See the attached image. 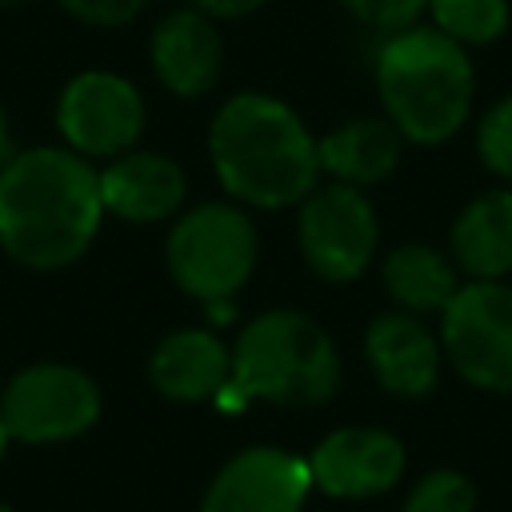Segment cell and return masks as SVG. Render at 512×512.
I'll use <instances>...</instances> for the list:
<instances>
[{"label":"cell","mask_w":512,"mask_h":512,"mask_svg":"<svg viewBox=\"0 0 512 512\" xmlns=\"http://www.w3.org/2000/svg\"><path fill=\"white\" fill-rule=\"evenodd\" d=\"M100 168L64 144L0 160V252L32 272L76 264L104 224Z\"/></svg>","instance_id":"obj_1"},{"label":"cell","mask_w":512,"mask_h":512,"mask_svg":"<svg viewBox=\"0 0 512 512\" xmlns=\"http://www.w3.org/2000/svg\"><path fill=\"white\" fill-rule=\"evenodd\" d=\"M208 156L224 192L252 208L300 204L320 176V140L268 92H236L208 128Z\"/></svg>","instance_id":"obj_2"},{"label":"cell","mask_w":512,"mask_h":512,"mask_svg":"<svg viewBox=\"0 0 512 512\" xmlns=\"http://www.w3.org/2000/svg\"><path fill=\"white\" fill-rule=\"evenodd\" d=\"M376 88L384 116L412 144H444L456 136L476 100L468 48L440 28L412 24L392 32L376 52Z\"/></svg>","instance_id":"obj_3"},{"label":"cell","mask_w":512,"mask_h":512,"mask_svg":"<svg viewBox=\"0 0 512 512\" xmlns=\"http://www.w3.org/2000/svg\"><path fill=\"white\" fill-rule=\"evenodd\" d=\"M340 388V352L332 336L296 308H272L248 320L232 344V380L216 396L220 408L268 400L312 408Z\"/></svg>","instance_id":"obj_4"},{"label":"cell","mask_w":512,"mask_h":512,"mask_svg":"<svg viewBox=\"0 0 512 512\" xmlns=\"http://www.w3.org/2000/svg\"><path fill=\"white\" fill-rule=\"evenodd\" d=\"M256 256H260L256 224L248 220L244 208L224 200H208L180 212L164 244V260L176 288L200 304L232 300L248 284Z\"/></svg>","instance_id":"obj_5"},{"label":"cell","mask_w":512,"mask_h":512,"mask_svg":"<svg viewBox=\"0 0 512 512\" xmlns=\"http://www.w3.org/2000/svg\"><path fill=\"white\" fill-rule=\"evenodd\" d=\"M0 420L20 444H64L100 420V388L76 364L40 360L4 384Z\"/></svg>","instance_id":"obj_6"},{"label":"cell","mask_w":512,"mask_h":512,"mask_svg":"<svg viewBox=\"0 0 512 512\" xmlns=\"http://www.w3.org/2000/svg\"><path fill=\"white\" fill-rule=\"evenodd\" d=\"M440 348L472 388L512 392V284H460L440 312Z\"/></svg>","instance_id":"obj_7"},{"label":"cell","mask_w":512,"mask_h":512,"mask_svg":"<svg viewBox=\"0 0 512 512\" xmlns=\"http://www.w3.org/2000/svg\"><path fill=\"white\" fill-rule=\"evenodd\" d=\"M144 116L140 88L108 68L76 72L56 96L60 140L84 160H116L132 152L144 132Z\"/></svg>","instance_id":"obj_8"},{"label":"cell","mask_w":512,"mask_h":512,"mask_svg":"<svg viewBox=\"0 0 512 512\" xmlns=\"http://www.w3.org/2000/svg\"><path fill=\"white\" fill-rule=\"evenodd\" d=\"M380 244L376 208L352 184H316L300 200V252L308 268L332 284L356 280Z\"/></svg>","instance_id":"obj_9"},{"label":"cell","mask_w":512,"mask_h":512,"mask_svg":"<svg viewBox=\"0 0 512 512\" xmlns=\"http://www.w3.org/2000/svg\"><path fill=\"white\" fill-rule=\"evenodd\" d=\"M312 488L304 456L256 444L220 464L204 488L200 512H304Z\"/></svg>","instance_id":"obj_10"},{"label":"cell","mask_w":512,"mask_h":512,"mask_svg":"<svg viewBox=\"0 0 512 512\" xmlns=\"http://www.w3.org/2000/svg\"><path fill=\"white\" fill-rule=\"evenodd\" d=\"M404 444L388 428L348 424L332 428L308 456L312 484L332 500H372L400 484L404 476Z\"/></svg>","instance_id":"obj_11"},{"label":"cell","mask_w":512,"mask_h":512,"mask_svg":"<svg viewBox=\"0 0 512 512\" xmlns=\"http://www.w3.org/2000/svg\"><path fill=\"white\" fill-rule=\"evenodd\" d=\"M148 60H152L156 80L172 96L196 100V96L212 92L224 72V40L216 32V20L208 12H200L196 4L168 12L152 28Z\"/></svg>","instance_id":"obj_12"},{"label":"cell","mask_w":512,"mask_h":512,"mask_svg":"<svg viewBox=\"0 0 512 512\" xmlns=\"http://www.w3.org/2000/svg\"><path fill=\"white\" fill-rule=\"evenodd\" d=\"M364 356L376 384L404 400L428 396L444 368L440 336H432L412 312H380L364 332Z\"/></svg>","instance_id":"obj_13"},{"label":"cell","mask_w":512,"mask_h":512,"mask_svg":"<svg viewBox=\"0 0 512 512\" xmlns=\"http://www.w3.org/2000/svg\"><path fill=\"white\" fill-rule=\"evenodd\" d=\"M104 212L128 224H160L180 212L188 196L184 168L164 152H124L100 168Z\"/></svg>","instance_id":"obj_14"},{"label":"cell","mask_w":512,"mask_h":512,"mask_svg":"<svg viewBox=\"0 0 512 512\" xmlns=\"http://www.w3.org/2000/svg\"><path fill=\"white\" fill-rule=\"evenodd\" d=\"M148 380L176 404L216 400L232 380V348L208 328L168 332L148 356Z\"/></svg>","instance_id":"obj_15"},{"label":"cell","mask_w":512,"mask_h":512,"mask_svg":"<svg viewBox=\"0 0 512 512\" xmlns=\"http://www.w3.org/2000/svg\"><path fill=\"white\" fill-rule=\"evenodd\" d=\"M452 260L472 280H504L512 272V188H488L460 208Z\"/></svg>","instance_id":"obj_16"},{"label":"cell","mask_w":512,"mask_h":512,"mask_svg":"<svg viewBox=\"0 0 512 512\" xmlns=\"http://www.w3.org/2000/svg\"><path fill=\"white\" fill-rule=\"evenodd\" d=\"M400 148H404V136L392 128L388 116L384 120L360 116L320 136V168L340 184L368 188L392 176V168L400 164Z\"/></svg>","instance_id":"obj_17"},{"label":"cell","mask_w":512,"mask_h":512,"mask_svg":"<svg viewBox=\"0 0 512 512\" xmlns=\"http://www.w3.org/2000/svg\"><path fill=\"white\" fill-rule=\"evenodd\" d=\"M384 288L400 312H444L460 292V268L432 244H400L384 256Z\"/></svg>","instance_id":"obj_18"},{"label":"cell","mask_w":512,"mask_h":512,"mask_svg":"<svg viewBox=\"0 0 512 512\" xmlns=\"http://www.w3.org/2000/svg\"><path fill=\"white\" fill-rule=\"evenodd\" d=\"M428 12H432V28H440L464 48L500 40L512 20L508 0H428Z\"/></svg>","instance_id":"obj_19"},{"label":"cell","mask_w":512,"mask_h":512,"mask_svg":"<svg viewBox=\"0 0 512 512\" xmlns=\"http://www.w3.org/2000/svg\"><path fill=\"white\" fill-rule=\"evenodd\" d=\"M400 512H476V484L456 468H432L412 484Z\"/></svg>","instance_id":"obj_20"},{"label":"cell","mask_w":512,"mask_h":512,"mask_svg":"<svg viewBox=\"0 0 512 512\" xmlns=\"http://www.w3.org/2000/svg\"><path fill=\"white\" fill-rule=\"evenodd\" d=\"M476 148H480V160L512 180V96L496 100L484 116H480V128H476Z\"/></svg>","instance_id":"obj_21"},{"label":"cell","mask_w":512,"mask_h":512,"mask_svg":"<svg viewBox=\"0 0 512 512\" xmlns=\"http://www.w3.org/2000/svg\"><path fill=\"white\" fill-rule=\"evenodd\" d=\"M340 8L348 16H356L364 28L392 36V32L420 24V12L428 8V0H340Z\"/></svg>","instance_id":"obj_22"},{"label":"cell","mask_w":512,"mask_h":512,"mask_svg":"<svg viewBox=\"0 0 512 512\" xmlns=\"http://www.w3.org/2000/svg\"><path fill=\"white\" fill-rule=\"evenodd\" d=\"M68 16H76L80 24H92V28H120L128 20L140 16V8L148 0H56Z\"/></svg>","instance_id":"obj_23"},{"label":"cell","mask_w":512,"mask_h":512,"mask_svg":"<svg viewBox=\"0 0 512 512\" xmlns=\"http://www.w3.org/2000/svg\"><path fill=\"white\" fill-rule=\"evenodd\" d=\"M200 12H208L212 20H236V16H248L256 12L264 0H192Z\"/></svg>","instance_id":"obj_24"},{"label":"cell","mask_w":512,"mask_h":512,"mask_svg":"<svg viewBox=\"0 0 512 512\" xmlns=\"http://www.w3.org/2000/svg\"><path fill=\"white\" fill-rule=\"evenodd\" d=\"M12 152V140H8V112H4V104H0V160Z\"/></svg>","instance_id":"obj_25"},{"label":"cell","mask_w":512,"mask_h":512,"mask_svg":"<svg viewBox=\"0 0 512 512\" xmlns=\"http://www.w3.org/2000/svg\"><path fill=\"white\" fill-rule=\"evenodd\" d=\"M8 444H12V432H8V424H4V420H0V456H4V452H8Z\"/></svg>","instance_id":"obj_26"},{"label":"cell","mask_w":512,"mask_h":512,"mask_svg":"<svg viewBox=\"0 0 512 512\" xmlns=\"http://www.w3.org/2000/svg\"><path fill=\"white\" fill-rule=\"evenodd\" d=\"M20 4H32V0H0V8H20Z\"/></svg>","instance_id":"obj_27"},{"label":"cell","mask_w":512,"mask_h":512,"mask_svg":"<svg viewBox=\"0 0 512 512\" xmlns=\"http://www.w3.org/2000/svg\"><path fill=\"white\" fill-rule=\"evenodd\" d=\"M0 512H12V508H8V504H4V500H0Z\"/></svg>","instance_id":"obj_28"}]
</instances>
